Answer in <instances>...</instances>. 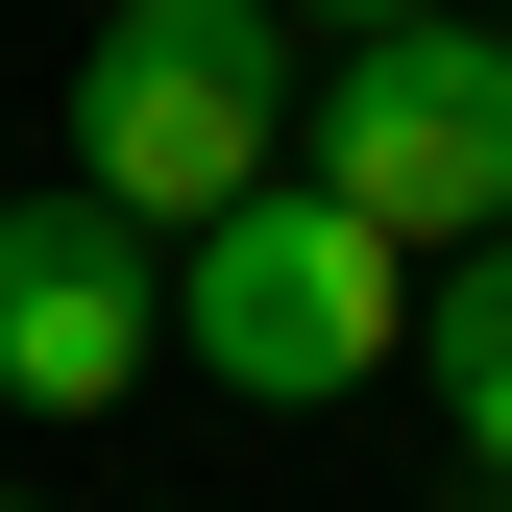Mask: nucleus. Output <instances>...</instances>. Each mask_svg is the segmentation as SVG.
Here are the masks:
<instances>
[{
  "label": "nucleus",
  "instance_id": "f257e3e1",
  "mask_svg": "<svg viewBox=\"0 0 512 512\" xmlns=\"http://www.w3.org/2000/svg\"><path fill=\"white\" fill-rule=\"evenodd\" d=\"M293 98H317V49L269 25V0H147V25H98V49H74V196H98V220H147V244H196V220L269 196Z\"/></svg>",
  "mask_w": 512,
  "mask_h": 512
},
{
  "label": "nucleus",
  "instance_id": "f03ea898",
  "mask_svg": "<svg viewBox=\"0 0 512 512\" xmlns=\"http://www.w3.org/2000/svg\"><path fill=\"white\" fill-rule=\"evenodd\" d=\"M293 147H317V196H342L366 244H512V25H391V49H317V98H293Z\"/></svg>",
  "mask_w": 512,
  "mask_h": 512
},
{
  "label": "nucleus",
  "instance_id": "7ed1b4c3",
  "mask_svg": "<svg viewBox=\"0 0 512 512\" xmlns=\"http://www.w3.org/2000/svg\"><path fill=\"white\" fill-rule=\"evenodd\" d=\"M171 342H196L220 391H269V415H342V391H391L415 293H391V244L317 196V171H269L244 220H196V244H171Z\"/></svg>",
  "mask_w": 512,
  "mask_h": 512
},
{
  "label": "nucleus",
  "instance_id": "20e7f679",
  "mask_svg": "<svg viewBox=\"0 0 512 512\" xmlns=\"http://www.w3.org/2000/svg\"><path fill=\"white\" fill-rule=\"evenodd\" d=\"M147 366H171V244L98 220L74 171L0 196V415H122Z\"/></svg>",
  "mask_w": 512,
  "mask_h": 512
},
{
  "label": "nucleus",
  "instance_id": "39448f33",
  "mask_svg": "<svg viewBox=\"0 0 512 512\" xmlns=\"http://www.w3.org/2000/svg\"><path fill=\"white\" fill-rule=\"evenodd\" d=\"M415 391H439V439H464V488L512 512V244H464V269L415 293Z\"/></svg>",
  "mask_w": 512,
  "mask_h": 512
},
{
  "label": "nucleus",
  "instance_id": "423d86ee",
  "mask_svg": "<svg viewBox=\"0 0 512 512\" xmlns=\"http://www.w3.org/2000/svg\"><path fill=\"white\" fill-rule=\"evenodd\" d=\"M293 49H391V25H464V0H269Z\"/></svg>",
  "mask_w": 512,
  "mask_h": 512
},
{
  "label": "nucleus",
  "instance_id": "0eeeda50",
  "mask_svg": "<svg viewBox=\"0 0 512 512\" xmlns=\"http://www.w3.org/2000/svg\"><path fill=\"white\" fill-rule=\"evenodd\" d=\"M98 25H147V0H98Z\"/></svg>",
  "mask_w": 512,
  "mask_h": 512
},
{
  "label": "nucleus",
  "instance_id": "6e6552de",
  "mask_svg": "<svg viewBox=\"0 0 512 512\" xmlns=\"http://www.w3.org/2000/svg\"><path fill=\"white\" fill-rule=\"evenodd\" d=\"M0 512H25V488H0Z\"/></svg>",
  "mask_w": 512,
  "mask_h": 512
}]
</instances>
